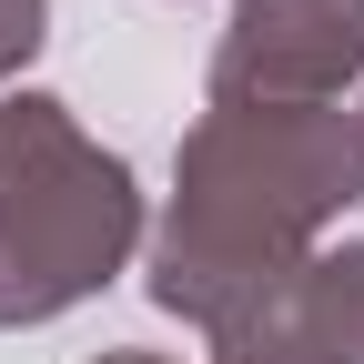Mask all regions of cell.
I'll list each match as a JSON object with an SVG mask.
<instances>
[{
    "label": "cell",
    "instance_id": "obj_1",
    "mask_svg": "<svg viewBox=\"0 0 364 364\" xmlns=\"http://www.w3.org/2000/svg\"><path fill=\"white\" fill-rule=\"evenodd\" d=\"M364 203V132L354 112H213L172 152V203L152 223L142 284L162 314L213 334L284 273L324 253V233Z\"/></svg>",
    "mask_w": 364,
    "mask_h": 364
},
{
    "label": "cell",
    "instance_id": "obj_2",
    "mask_svg": "<svg viewBox=\"0 0 364 364\" xmlns=\"http://www.w3.org/2000/svg\"><path fill=\"white\" fill-rule=\"evenodd\" d=\"M152 243L142 182L51 91H0V334L61 324Z\"/></svg>",
    "mask_w": 364,
    "mask_h": 364
},
{
    "label": "cell",
    "instance_id": "obj_3",
    "mask_svg": "<svg viewBox=\"0 0 364 364\" xmlns=\"http://www.w3.org/2000/svg\"><path fill=\"white\" fill-rule=\"evenodd\" d=\"M364 81V0H233L213 41V112H344Z\"/></svg>",
    "mask_w": 364,
    "mask_h": 364
},
{
    "label": "cell",
    "instance_id": "obj_4",
    "mask_svg": "<svg viewBox=\"0 0 364 364\" xmlns=\"http://www.w3.org/2000/svg\"><path fill=\"white\" fill-rule=\"evenodd\" d=\"M203 344H213V364H344V344L314 324V304H304V273H284V284L253 294L243 314H223Z\"/></svg>",
    "mask_w": 364,
    "mask_h": 364
},
{
    "label": "cell",
    "instance_id": "obj_5",
    "mask_svg": "<svg viewBox=\"0 0 364 364\" xmlns=\"http://www.w3.org/2000/svg\"><path fill=\"white\" fill-rule=\"evenodd\" d=\"M304 304H314V324H324L344 344V364H364V243H324L304 263Z\"/></svg>",
    "mask_w": 364,
    "mask_h": 364
},
{
    "label": "cell",
    "instance_id": "obj_6",
    "mask_svg": "<svg viewBox=\"0 0 364 364\" xmlns=\"http://www.w3.org/2000/svg\"><path fill=\"white\" fill-rule=\"evenodd\" d=\"M41 21H51V0H0V91H11L21 61L41 51Z\"/></svg>",
    "mask_w": 364,
    "mask_h": 364
},
{
    "label": "cell",
    "instance_id": "obj_7",
    "mask_svg": "<svg viewBox=\"0 0 364 364\" xmlns=\"http://www.w3.org/2000/svg\"><path fill=\"white\" fill-rule=\"evenodd\" d=\"M91 364H172V354H152V344H112V354H91Z\"/></svg>",
    "mask_w": 364,
    "mask_h": 364
},
{
    "label": "cell",
    "instance_id": "obj_8",
    "mask_svg": "<svg viewBox=\"0 0 364 364\" xmlns=\"http://www.w3.org/2000/svg\"><path fill=\"white\" fill-rule=\"evenodd\" d=\"M354 132H364V112H354Z\"/></svg>",
    "mask_w": 364,
    "mask_h": 364
}]
</instances>
